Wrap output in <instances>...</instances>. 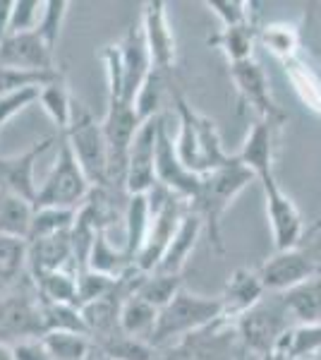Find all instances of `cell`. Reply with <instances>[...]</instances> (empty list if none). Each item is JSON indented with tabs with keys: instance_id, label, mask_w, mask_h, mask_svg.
<instances>
[{
	"instance_id": "cell-31",
	"label": "cell",
	"mask_w": 321,
	"mask_h": 360,
	"mask_svg": "<svg viewBox=\"0 0 321 360\" xmlns=\"http://www.w3.org/2000/svg\"><path fill=\"white\" fill-rule=\"evenodd\" d=\"M39 103L48 113V118L55 123L58 135H65V130L70 127V115H72V94L67 91L65 75H60L55 82L41 86Z\"/></svg>"
},
{
	"instance_id": "cell-11",
	"label": "cell",
	"mask_w": 321,
	"mask_h": 360,
	"mask_svg": "<svg viewBox=\"0 0 321 360\" xmlns=\"http://www.w3.org/2000/svg\"><path fill=\"white\" fill-rule=\"evenodd\" d=\"M5 336H15L20 341L44 336L37 288H15L0 298V344H5Z\"/></svg>"
},
{
	"instance_id": "cell-45",
	"label": "cell",
	"mask_w": 321,
	"mask_h": 360,
	"mask_svg": "<svg viewBox=\"0 0 321 360\" xmlns=\"http://www.w3.org/2000/svg\"><path fill=\"white\" fill-rule=\"evenodd\" d=\"M10 348H13L15 360H53L51 358V353L46 351V346L41 344V339L17 341V344H13Z\"/></svg>"
},
{
	"instance_id": "cell-47",
	"label": "cell",
	"mask_w": 321,
	"mask_h": 360,
	"mask_svg": "<svg viewBox=\"0 0 321 360\" xmlns=\"http://www.w3.org/2000/svg\"><path fill=\"white\" fill-rule=\"evenodd\" d=\"M261 360H290L288 356H285V351L281 346H276L273 351H268L266 356H261Z\"/></svg>"
},
{
	"instance_id": "cell-24",
	"label": "cell",
	"mask_w": 321,
	"mask_h": 360,
	"mask_svg": "<svg viewBox=\"0 0 321 360\" xmlns=\"http://www.w3.org/2000/svg\"><path fill=\"white\" fill-rule=\"evenodd\" d=\"M256 34H259V27L254 25H242V27H228L216 32L214 37L207 39V44L211 49H218L221 53L228 58L230 65L235 63H244L252 60L254 53V44H256Z\"/></svg>"
},
{
	"instance_id": "cell-41",
	"label": "cell",
	"mask_w": 321,
	"mask_h": 360,
	"mask_svg": "<svg viewBox=\"0 0 321 360\" xmlns=\"http://www.w3.org/2000/svg\"><path fill=\"white\" fill-rule=\"evenodd\" d=\"M300 44L312 56V65L321 72V5L312 3L305 8L300 25Z\"/></svg>"
},
{
	"instance_id": "cell-17",
	"label": "cell",
	"mask_w": 321,
	"mask_h": 360,
	"mask_svg": "<svg viewBox=\"0 0 321 360\" xmlns=\"http://www.w3.org/2000/svg\"><path fill=\"white\" fill-rule=\"evenodd\" d=\"M120 65H122V89H125V101L134 106V96H137L139 86L144 84L147 75L151 72V58L144 41L142 25L127 27L118 41Z\"/></svg>"
},
{
	"instance_id": "cell-16",
	"label": "cell",
	"mask_w": 321,
	"mask_h": 360,
	"mask_svg": "<svg viewBox=\"0 0 321 360\" xmlns=\"http://www.w3.org/2000/svg\"><path fill=\"white\" fill-rule=\"evenodd\" d=\"M0 68L13 70H34V72H48L55 68V56L48 46L41 41L37 32L8 34L0 41Z\"/></svg>"
},
{
	"instance_id": "cell-14",
	"label": "cell",
	"mask_w": 321,
	"mask_h": 360,
	"mask_svg": "<svg viewBox=\"0 0 321 360\" xmlns=\"http://www.w3.org/2000/svg\"><path fill=\"white\" fill-rule=\"evenodd\" d=\"M156 183L180 200L190 202L202 185V176L188 171L175 152V139L168 135L166 120L161 118L159 139H156Z\"/></svg>"
},
{
	"instance_id": "cell-43",
	"label": "cell",
	"mask_w": 321,
	"mask_h": 360,
	"mask_svg": "<svg viewBox=\"0 0 321 360\" xmlns=\"http://www.w3.org/2000/svg\"><path fill=\"white\" fill-rule=\"evenodd\" d=\"M41 10H44V3H39V0H15L13 10H10L8 34L34 32L41 20Z\"/></svg>"
},
{
	"instance_id": "cell-15",
	"label": "cell",
	"mask_w": 321,
	"mask_h": 360,
	"mask_svg": "<svg viewBox=\"0 0 321 360\" xmlns=\"http://www.w3.org/2000/svg\"><path fill=\"white\" fill-rule=\"evenodd\" d=\"M142 32L151 58V68L159 70L166 77H171L175 68V39H173V29L168 25V13L163 0H149V3H144Z\"/></svg>"
},
{
	"instance_id": "cell-3",
	"label": "cell",
	"mask_w": 321,
	"mask_h": 360,
	"mask_svg": "<svg viewBox=\"0 0 321 360\" xmlns=\"http://www.w3.org/2000/svg\"><path fill=\"white\" fill-rule=\"evenodd\" d=\"M70 149L91 188H108V144L101 123L91 115L89 108L77 98H72V115L65 130Z\"/></svg>"
},
{
	"instance_id": "cell-49",
	"label": "cell",
	"mask_w": 321,
	"mask_h": 360,
	"mask_svg": "<svg viewBox=\"0 0 321 360\" xmlns=\"http://www.w3.org/2000/svg\"><path fill=\"white\" fill-rule=\"evenodd\" d=\"M319 231H321V214H319L317 219H314V224L307 229V236H314V233H319Z\"/></svg>"
},
{
	"instance_id": "cell-27",
	"label": "cell",
	"mask_w": 321,
	"mask_h": 360,
	"mask_svg": "<svg viewBox=\"0 0 321 360\" xmlns=\"http://www.w3.org/2000/svg\"><path fill=\"white\" fill-rule=\"evenodd\" d=\"M34 219V205L17 195L0 193V236L27 240Z\"/></svg>"
},
{
	"instance_id": "cell-19",
	"label": "cell",
	"mask_w": 321,
	"mask_h": 360,
	"mask_svg": "<svg viewBox=\"0 0 321 360\" xmlns=\"http://www.w3.org/2000/svg\"><path fill=\"white\" fill-rule=\"evenodd\" d=\"M276 125L266 123V120H254L249 125V132L244 137L240 152L235 154V159L252 171V176L259 180L261 176L273 171V147H276Z\"/></svg>"
},
{
	"instance_id": "cell-40",
	"label": "cell",
	"mask_w": 321,
	"mask_h": 360,
	"mask_svg": "<svg viewBox=\"0 0 321 360\" xmlns=\"http://www.w3.org/2000/svg\"><path fill=\"white\" fill-rule=\"evenodd\" d=\"M74 276H77V307H84L98 298H103V295H108L120 278V276L101 274V271H94L89 266L86 269H77Z\"/></svg>"
},
{
	"instance_id": "cell-46",
	"label": "cell",
	"mask_w": 321,
	"mask_h": 360,
	"mask_svg": "<svg viewBox=\"0 0 321 360\" xmlns=\"http://www.w3.org/2000/svg\"><path fill=\"white\" fill-rule=\"evenodd\" d=\"M10 10H13V0H0V41L8 37Z\"/></svg>"
},
{
	"instance_id": "cell-6",
	"label": "cell",
	"mask_w": 321,
	"mask_h": 360,
	"mask_svg": "<svg viewBox=\"0 0 321 360\" xmlns=\"http://www.w3.org/2000/svg\"><path fill=\"white\" fill-rule=\"evenodd\" d=\"M295 322L290 319L288 310L283 307L281 298L261 300L259 305H254L249 312H244L242 317H237L232 322V329L237 334L244 353H254V356H266L268 351H273L288 329H293Z\"/></svg>"
},
{
	"instance_id": "cell-9",
	"label": "cell",
	"mask_w": 321,
	"mask_h": 360,
	"mask_svg": "<svg viewBox=\"0 0 321 360\" xmlns=\"http://www.w3.org/2000/svg\"><path fill=\"white\" fill-rule=\"evenodd\" d=\"M261 190H264V202H266V217L271 224V236L273 245L278 250H293L300 248V240L305 238V221H302L300 209L288 195L283 193V188L278 185L276 176L266 173L259 178Z\"/></svg>"
},
{
	"instance_id": "cell-10",
	"label": "cell",
	"mask_w": 321,
	"mask_h": 360,
	"mask_svg": "<svg viewBox=\"0 0 321 360\" xmlns=\"http://www.w3.org/2000/svg\"><path fill=\"white\" fill-rule=\"evenodd\" d=\"M161 115L139 125L134 135L130 152H127L125 168V193L127 195H147L156 185V139H159Z\"/></svg>"
},
{
	"instance_id": "cell-18",
	"label": "cell",
	"mask_w": 321,
	"mask_h": 360,
	"mask_svg": "<svg viewBox=\"0 0 321 360\" xmlns=\"http://www.w3.org/2000/svg\"><path fill=\"white\" fill-rule=\"evenodd\" d=\"M264 286H261V278L256 269H240L232 271V276L228 278L223 293L218 295L221 303H223V319L228 322H235L237 317H242L244 312H249L254 305H259L264 300Z\"/></svg>"
},
{
	"instance_id": "cell-42",
	"label": "cell",
	"mask_w": 321,
	"mask_h": 360,
	"mask_svg": "<svg viewBox=\"0 0 321 360\" xmlns=\"http://www.w3.org/2000/svg\"><path fill=\"white\" fill-rule=\"evenodd\" d=\"M204 5L218 17L223 29L254 25V3H244V0H204Z\"/></svg>"
},
{
	"instance_id": "cell-21",
	"label": "cell",
	"mask_w": 321,
	"mask_h": 360,
	"mask_svg": "<svg viewBox=\"0 0 321 360\" xmlns=\"http://www.w3.org/2000/svg\"><path fill=\"white\" fill-rule=\"evenodd\" d=\"M67 262H72V240H70V233L27 240V266L32 278L65 269Z\"/></svg>"
},
{
	"instance_id": "cell-5",
	"label": "cell",
	"mask_w": 321,
	"mask_h": 360,
	"mask_svg": "<svg viewBox=\"0 0 321 360\" xmlns=\"http://www.w3.org/2000/svg\"><path fill=\"white\" fill-rule=\"evenodd\" d=\"M91 193V183L79 168L70 149L67 139L58 135V156L53 161V168L46 176L44 183L39 185L34 209L41 207H63V209H79L84 200Z\"/></svg>"
},
{
	"instance_id": "cell-13",
	"label": "cell",
	"mask_w": 321,
	"mask_h": 360,
	"mask_svg": "<svg viewBox=\"0 0 321 360\" xmlns=\"http://www.w3.org/2000/svg\"><path fill=\"white\" fill-rule=\"evenodd\" d=\"M53 144H58V137H44L39 142H34L29 149H25V152L0 156V193L17 195L34 205L39 193V185L34 180V168H37V161Z\"/></svg>"
},
{
	"instance_id": "cell-50",
	"label": "cell",
	"mask_w": 321,
	"mask_h": 360,
	"mask_svg": "<svg viewBox=\"0 0 321 360\" xmlns=\"http://www.w3.org/2000/svg\"><path fill=\"white\" fill-rule=\"evenodd\" d=\"M89 360H113V358L103 356V353H101V351H98V348H94V356H91Z\"/></svg>"
},
{
	"instance_id": "cell-2",
	"label": "cell",
	"mask_w": 321,
	"mask_h": 360,
	"mask_svg": "<svg viewBox=\"0 0 321 360\" xmlns=\"http://www.w3.org/2000/svg\"><path fill=\"white\" fill-rule=\"evenodd\" d=\"M223 317V303L221 298H209V295L192 293L183 288L163 310H159V319H156L154 334H151L149 344L156 351H163L183 336L214 324L216 319Z\"/></svg>"
},
{
	"instance_id": "cell-39",
	"label": "cell",
	"mask_w": 321,
	"mask_h": 360,
	"mask_svg": "<svg viewBox=\"0 0 321 360\" xmlns=\"http://www.w3.org/2000/svg\"><path fill=\"white\" fill-rule=\"evenodd\" d=\"M67 10H70V3L67 0H48L44 3V10H41V20L34 32L41 37V41L48 46V51L55 56V49H58V41H60V29H63V22L67 17Z\"/></svg>"
},
{
	"instance_id": "cell-35",
	"label": "cell",
	"mask_w": 321,
	"mask_h": 360,
	"mask_svg": "<svg viewBox=\"0 0 321 360\" xmlns=\"http://www.w3.org/2000/svg\"><path fill=\"white\" fill-rule=\"evenodd\" d=\"M183 274H163V271H151L142 278L137 293L144 303H149L156 310H163L171 300L183 291Z\"/></svg>"
},
{
	"instance_id": "cell-26",
	"label": "cell",
	"mask_w": 321,
	"mask_h": 360,
	"mask_svg": "<svg viewBox=\"0 0 321 360\" xmlns=\"http://www.w3.org/2000/svg\"><path fill=\"white\" fill-rule=\"evenodd\" d=\"M156 319H159V310H156V307L144 303L139 295H130V298H127L120 307L118 327L125 336L149 341L151 334H154Z\"/></svg>"
},
{
	"instance_id": "cell-48",
	"label": "cell",
	"mask_w": 321,
	"mask_h": 360,
	"mask_svg": "<svg viewBox=\"0 0 321 360\" xmlns=\"http://www.w3.org/2000/svg\"><path fill=\"white\" fill-rule=\"evenodd\" d=\"M0 360H15L13 348H10L8 344H0Z\"/></svg>"
},
{
	"instance_id": "cell-20",
	"label": "cell",
	"mask_w": 321,
	"mask_h": 360,
	"mask_svg": "<svg viewBox=\"0 0 321 360\" xmlns=\"http://www.w3.org/2000/svg\"><path fill=\"white\" fill-rule=\"evenodd\" d=\"M202 233H204L202 219L197 217L188 205L183 219H180V224H178V231H175L173 240L168 243V248H166V252H163L161 264L156 271H163V274H183V266L188 264L190 255L195 252V245Z\"/></svg>"
},
{
	"instance_id": "cell-23",
	"label": "cell",
	"mask_w": 321,
	"mask_h": 360,
	"mask_svg": "<svg viewBox=\"0 0 321 360\" xmlns=\"http://www.w3.org/2000/svg\"><path fill=\"white\" fill-rule=\"evenodd\" d=\"M285 75H288L290 84H293L297 98L312 111L317 118H321V72L305 58H293V60L283 63Z\"/></svg>"
},
{
	"instance_id": "cell-8",
	"label": "cell",
	"mask_w": 321,
	"mask_h": 360,
	"mask_svg": "<svg viewBox=\"0 0 321 360\" xmlns=\"http://www.w3.org/2000/svg\"><path fill=\"white\" fill-rule=\"evenodd\" d=\"M230 79H232V84H235L240 108L252 111L254 120H266V123H271L276 127H281L285 123V113L271 94V86H268V77H266L264 68H261L254 58L252 60L230 65Z\"/></svg>"
},
{
	"instance_id": "cell-33",
	"label": "cell",
	"mask_w": 321,
	"mask_h": 360,
	"mask_svg": "<svg viewBox=\"0 0 321 360\" xmlns=\"http://www.w3.org/2000/svg\"><path fill=\"white\" fill-rule=\"evenodd\" d=\"M34 288H37V295L41 300L77 307V276H74V269H58L34 278Z\"/></svg>"
},
{
	"instance_id": "cell-28",
	"label": "cell",
	"mask_w": 321,
	"mask_h": 360,
	"mask_svg": "<svg viewBox=\"0 0 321 360\" xmlns=\"http://www.w3.org/2000/svg\"><path fill=\"white\" fill-rule=\"evenodd\" d=\"M27 266V240L0 236V298L20 286Z\"/></svg>"
},
{
	"instance_id": "cell-38",
	"label": "cell",
	"mask_w": 321,
	"mask_h": 360,
	"mask_svg": "<svg viewBox=\"0 0 321 360\" xmlns=\"http://www.w3.org/2000/svg\"><path fill=\"white\" fill-rule=\"evenodd\" d=\"M166 82H168L166 75L151 68V72L147 75L144 84L139 86L137 96H134V111H137L142 123H147V120L159 115V106H161V96H163V86H166Z\"/></svg>"
},
{
	"instance_id": "cell-4",
	"label": "cell",
	"mask_w": 321,
	"mask_h": 360,
	"mask_svg": "<svg viewBox=\"0 0 321 360\" xmlns=\"http://www.w3.org/2000/svg\"><path fill=\"white\" fill-rule=\"evenodd\" d=\"M147 200H149V214H151L149 233H147V240H144V248L139 250V255L134 257V266H137L142 274H151V271L159 269L163 252H166L168 243L173 240L180 219H183L185 209H188V202L175 197L173 193H168L159 183L147 193Z\"/></svg>"
},
{
	"instance_id": "cell-25",
	"label": "cell",
	"mask_w": 321,
	"mask_h": 360,
	"mask_svg": "<svg viewBox=\"0 0 321 360\" xmlns=\"http://www.w3.org/2000/svg\"><path fill=\"white\" fill-rule=\"evenodd\" d=\"M125 252L127 257L132 259L139 255V250L144 248V240H147L149 233V224H151V214H149V200L147 195H130L125 205Z\"/></svg>"
},
{
	"instance_id": "cell-37",
	"label": "cell",
	"mask_w": 321,
	"mask_h": 360,
	"mask_svg": "<svg viewBox=\"0 0 321 360\" xmlns=\"http://www.w3.org/2000/svg\"><path fill=\"white\" fill-rule=\"evenodd\" d=\"M98 351L103 356L113 358V360H159V351L149 344V341L142 339H132V336H125L122 332H115L106 336V339L94 341Z\"/></svg>"
},
{
	"instance_id": "cell-22",
	"label": "cell",
	"mask_w": 321,
	"mask_h": 360,
	"mask_svg": "<svg viewBox=\"0 0 321 360\" xmlns=\"http://www.w3.org/2000/svg\"><path fill=\"white\" fill-rule=\"evenodd\" d=\"M295 324L321 322V274L297 283L295 288L278 295Z\"/></svg>"
},
{
	"instance_id": "cell-34",
	"label": "cell",
	"mask_w": 321,
	"mask_h": 360,
	"mask_svg": "<svg viewBox=\"0 0 321 360\" xmlns=\"http://www.w3.org/2000/svg\"><path fill=\"white\" fill-rule=\"evenodd\" d=\"M290 360H312L321 353V322L295 324L278 344Z\"/></svg>"
},
{
	"instance_id": "cell-7",
	"label": "cell",
	"mask_w": 321,
	"mask_h": 360,
	"mask_svg": "<svg viewBox=\"0 0 321 360\" xmlns=\"http://www.w3.org/2000/svg\"><path fill=\"white\" fill-rule=\"evenodd\" d=\"M242 353L232 322L221 317L199 332H192L163 348L159 360H240Z\"/></svg>"
},
{
	"instance_id": "cell-1",
	"label": "cell",
	"mask_w": 321,
	"mask_h": 360,
	"mask_svg": "<svg viewBox=\"0 0 321 360\" xmlns=\"http://www.w3.org/2000/svg\"><path fill=\"white\" fill-rule=\"evenodd\" d=\"M252 180H256L252 176V171H247L240 161L232 159V164L202 176L199 190H197V195L188 202L192 212L202 219L204 233L209 238V245L218 255L225 252L223 217H225L228 207L232 205V200H235Z\"/></svg>"
},
{
	"instance_id": "cell-30",
	"label": "cell",
	"mask_w": 321,
	"mask_h": 360,
	"mask_svg": "<svg viewBox=\"0 0 321 360\" xmlns=\"http://www.w3.org/2000/svg\"><path fill=\"white\" fill-rule=\"evenodd\" d=\"M41 344L53 360H89L94 356V339L89 334L77 332H46Z\"/></svg>"
},
{
	"instance_id": "cell-32",
	"label": "cell",
	"mask_w": 321,
	"mask_h": 360,
	"mask_svg": "<svg viewBox=\"0 0 321 360\" xmlns=\"http://www.w3.org/2000/svg\"><path fill=\"white\" fill-rule=\"evenodd\" d=\"M86 266L94 271H101V274H108V276H122L134 264H132V259L127 257L125 248L122 250L113 248L106 236V231H98L94 238V245L89 250Z\"/></svg>"
},
{
	"instance_id": "cell-29",
	"label": "cell",
	"mask_w": 321,
	"mask_h": 360,
	"mask_svg": "<svg viewBox=\"0 0 321 360\" xmlns=\"http://www.w3.org/2000/svg\"><path fill=\"white\" fill-rule=\"evenodd\" d=\"M256 41L264 44V49L271 56H276L281 63H288L293 58L300 56L302 44H300V27L297 25H285V22H273L259 29Z\"/></svg>"
},
{
	"instance_id": "cell-36",
	"label": "cell",
	"mask_w": 321,
	"mask_h": 360,
	"mask_svg": "<svg viewBox=\"0 0 321 360\" xmlns=\"http://www.w3.org/2000/svg\"><path fill=\"white\" fill-rule=\"evenodd\" d=\"M77 219V209H63V207H41L34 209L32 229H29L27 240H39V238H51L70 233Z\"/></svg>"
},
{
	"instance_id": "cell-12",
	"label": "cell",
	"mask_w": 321,
	"mask_h": 360,
	"mask_svg": "<svg viewBox=\"0 0 321 360\" xmlns=\"http://www.w3.org/2000/svg\"><path fill=\"white\" fill-rule=\"evenodd\" d=\"M256 271H259L261 286H264L266 293L281 295L285 291H290V288H295L297 283L321 274V266L309 257L305 250L293 248V250H278Z\"/></svg>"
},
{
	"instance_id": "cell-44",
	"label": "cell",
	"mask_w": 321,
	"mask_h": 360,
	"mask_svg": "<svg viewBox=\"0 0 321 360\" xmlns=\"http://www.w3.org/2000/svg\"><path fill=\"white\" fill-rule=\"evenodd\" d=\"M39 86H29V89L13 91V94L0 96V130L15 118L17 113H22L25 108H29L32 103L39 101Z\"/></svg>"
}]
</instances>
